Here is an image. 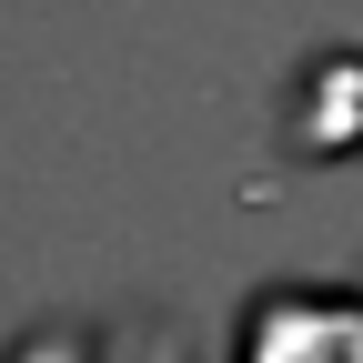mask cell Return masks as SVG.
<instances>
[{
  "label": "cell",
  "instance_id": "obj_1",
  "mask_svg": "<svg viewBox=\"0 0 363 363\" xmlns=\"http://www.w3.org/2000/svg\"><path fill=\"white\" fill-rule=\"evenodd\" d=\"M242 363H363V293H262Z\"/></svg>",
  "mask_w": 363,
  "mask_h": 363
}]
</instances>
